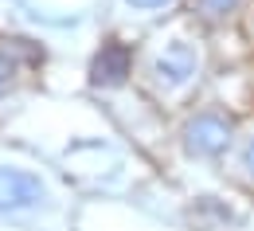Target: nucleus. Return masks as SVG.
I'll return each mask as SVG.
<instances>
[{"label": "nucleus", "mask_w": 254, "mask_h": 231, "mask_svg": "<svg viewBox=\"0 0 254 231\" xmlns=\"http://www.w3.org/2000/svg\"><path fill=\"white\" fill-rule=\"evenodd\" d=\"M239 4H243V0H195V12H199L203 20H227Z\"/></svg>", "instance_id": "nucleus-5"}, {"label": "nucleus", "mask_w": 254, "mask_h": 231, "mask_svg": "<svg viewBox=\"0 0 254 231\" xmlns=\"http://www.w3.org/2000/svg\"><path fill=\"white\" fill-rule=\"evenodd\" d=\"M153 75H157V82H164V86H180V82H188L191 75H195V55H191V47H184V43L168 47V51L157 59Z\"/></svg>", "instance_id": "nucleus-3"}, {"label": "nucleus", "mask_w": 254, "mask_h": 231, "mask_svg": "<svg viewBox=\"0 0 254 231\" xmlns=\"http://www.w3.org/2000/svg\"><path fill=\"white\" fill-rule=\"evenodd\" d=\"M133 8H160V4H168V0H129Z\"/></svg>", "instance_id": "nucleus-7"}, {"label": "nucleus", "mask_w": 254, "mask_h": 231, "mask_svg": "<svg viewBox=\"0 0 254 231\" xmlns=\"http://www.w3.org/2000/svg\"><path fill=\"white\" fill-rule=\"evenodd\" d=\"M231 141V122L223 114H199L184 126V149L195 157H215Z\"/></svg>", "instance_id": "nucleus-1"}, {"label": "nucleus", "mask_w": 254, "mask_h": 231, "mask_svg": "<svg viewBox=\"0 0 254 231\" xmlns=\"http://www.w3.org/2000/svg\"><path fill=\"white\" fill-rule=\"evenodd\" d=\"M12 75H16V63L8 59V51H0V94L8 90V82H12Z\"/></svg>", "instance_id": "nucleus-6"}, {"label": "nucleus", "mask_w": 254, "mask_h": 231, "mask_svg": "<svg viewBox=\"0 0 254 231\" xmlns=\"http://www.w3.org/2000/svg\"><path fill=\"white\" fill-rule=\"evenodd\" d=\"M90 75H94V82H102V86L122 82L129 75V47L126 43H106L94 55V63H90Z\"/></svg>", "instance_id": "nucleus-4"}, {"label": "nucleus", "mask_w": 254, "mask_h": 231, "mask_svg": "<svg viewBox=\"0 0 254 231\" xmlns=\"http://www.w3.org/2000/svg\"><path fill=\"white\" fill-rule=\"evenodd\" d=\"M247 168H251V176H254V141L247 145Z\"/></svg>", "instance_id": "nucleus-8"}, {"label": "nucleus", "mask_w": 254, "mask_h": 231, "mask_svg": "<svg viewBox=\"0 0 254 231\" xmlns=\"http://www.w3.org/2000/svg\"><path fill=\"white\" fill-rule=\"evenodd\" d=\"M43 200V180L20 168H0V212L32 208Z\"/></svg>", "instance_id": "nucleus-2"}]
</instances>
